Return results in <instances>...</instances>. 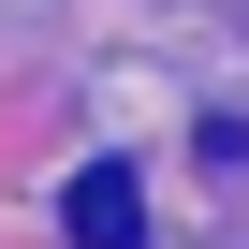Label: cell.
I'll return each instance as SVG.
<instances>
[{
    "label": "cell",
    "instance_id": "obj_1",
    "mask_svg": "<svg viewBox=\"0 0 249 249\" xmlns=\"http://www.w3.org/2000/svg\"><path fill=\"white\" fill-rule=\"evenodd\" d=\"M59 234H73V249H147V176H132V161H88L73 205H59Z\"/></svg>",
    "mask_w": 249,
    "mask_h": 249
}]
</instances>
